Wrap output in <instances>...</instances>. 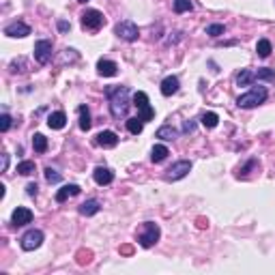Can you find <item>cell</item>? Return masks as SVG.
Returning a JSON list of instances; mask_svg holds the SVG:
<instances>
[{
    "label": "cell",
    "mask_w": 275,
    "mask_h": 275,
    "mask_svg": "<svg viewBox=\"0 0 275 275\" xmlns=\"http://www.w3.org/2000/svg\"><path fill=\"white\" fill-rule=\"evenodd\" d=\"M129 89L127 86H108L105 89V97H108L110 103V114L114 116L116 121L127 119V112H129Z\"/></svg>",
    "instance_id": "1"
},
{
    "label": "cell",
    "mask_w": 275,
    "mask_h": 275,
    "mask_svg": "<svg viewBox=\"0 0 275 275\" xmlns=\"http://www.w3.org/2000/svg\"><path fill=\"white\" fill-rule=\"evenodd\" d=\"M269 97V92L265 86H256V89H251L249 92H245V95H241L237 99V105L243 110H251V108H258L260 103H265Z\"/></svg>",
    "instance_id": "2"
},
{
    "label": "cell",
    "mask_w": 275,
    "mask_h": 275,
    "mask_svg": "<svg viewBox=\"0 0 275 275\" xmlns=\"http://www.w3.org/2000/svg\"><path fill=\"white\" fill-rule=\"evenodd\" d=\"M159 237H161L159 226H157L155 221H144L142 232L138 235V243L142 245L144 249H149V247H153V245H155L157 241H159Z\"/></svg>",
    "instance_id": "3"
},
{
    "label": "cell",
    "mask_w": 275,
    "mask_h": 275,
    "mask_svg": "<svg viewBox=\"0 0 275 275\" xmlns=\"http://www.w3.org/2000/svg\"><path fill=\"white\" fill-rule=\"evenodd\" d=\"M80 22H82V28H84V31L95 32L105 24V17L101 11H97V9H86L84 13L80 15Z\"/></svg>",
    "instance_id": "4"
},
{
    "label": "cell",
    "mask_w": 275,
    "mask_h": 275,
    "mask_svg": "<svg viewBox=\"0 0 275 275\" xmlns=\"http://www.w3.org/2000/svg\"><path fill=\"white\" fill-rule=\"evenodd\" d=\"M133 105L138 108L140 119H142L144 122H149V121H153V119H155V110L151 108V103H149V95H146L144 91H138L136 95H133Z\"/></svg>",
    "instance_id": "5"
},
{
    "label": "cell",
    "mask_w": 275,
    "mask_h": 275,
    "mask_svg": "<svg viewBox=\"0 0 275 275\" xmlns=\"http://www.w3.org/2000/svg\"><path fill=\"white\" fill-rule=\"evenodd\" d=\"M114 32H116V37L122 39V41H127V43H133V41H138V37H140L138 26L133 24V22H129V20L119 22V24L114 26Z\"/></svg>",
    "instance_id": "6"
},
{
    "label": "cell",
    "mask_w": 275,
    "mask_h": 275,
    "mask_svg": "<svg viewBox=\"0 0 275 275\" xmlns=\"http://www.w3.org/2000/svg\"><path fill=\"white\" fill-rule=\"evenodd\" d=\"M189 172H191V161L189 159H181V161L172 163V166L168 168L166 174H163V179L166 181H181V179H185Z\"/></svg>",
    "instance_id": "7"
},
{
    "label": "cell",
    "mask_w": 275,
    "mask_h": 275,
    "mask_svg": "<svg viewBox=\"0 0 275 275\" xmlns=\"http://www.w3.org/2000/svg\"><path fill=\"white\" fill-rule=\"evenodd\" d=\"M52 50H54L52 41H48V39L37 41V43H34V61H37L39 65H48L52 61Z\"/></svg>",
    "instance_id": "8"
},
{
    "label": "cell",
    "mask_w": 275,
    "mask_h": 275,
    "mask_svg": "<svg viewBox=\"0 0 275 275\" xmlns=\"http://www.w3.org/2000/svg\"><path fill=\"white\" fill-rule=\"evenodd\" d=\"M43 232L41 230H28L24 237L20 239V245H22V249L24 251H32V249H37L41 247V243H43Z\"/></svg>",
    "instance_id": "9"
},
{
    "label": "cell",
    "mask_w": 275,
    "mask_h": 275,
    "mask_svg": "<svg viewBox=\"0 0 275 275\" xmlns=\"http://www.w3.org/2000/svg\"><path fill=\"white\" fill-rule=\"evenodd\" d=\"M4 34L11 39H24L31 34V26L24 24V22H13V24L4 26Z\"/></svg>",
    "instance_id": "10"
},
{
    "label": "cell",
    "mask_w": 275,
    "mask_h": 275,
    "mask_svg": "<svg viewBox=\"0 0 275 275\" xmlns=\"http://www.w3.org/2000/svg\"><path fill=\"white\" fill-rule=\"evenodd\" d=\"M181 89V82L177 75H168V78H163L161 80V84H159V91H161V95L163 97H172V95H177Z\"/></svg>",
    "instance_id": "11"
},
{
    "label": "cell",
    "mask_w": 275,
    "mask_h": 275,
    "mask_svg": "<svg viewBox=\"0 0 275 275\" xmlns=\"http://www.w3.org/2000/svg\"><path fill=\"white\" fill-rule=\"evenodd\" d=\"M31 221H32V211L26 209V207H17L13 211V215H11V224L17 226V228L31 224Z\"/></svg>",
    "instance_id": "12"
},
{
    "label": "cell",
    "mask_w": 275,
    "mask_h": 275,
    "mask_svg": "<svg viewBox=\"0 0 275 275\" xmlns=\"http://www.w3.org/2000/svg\"><path fill=\"white\" fill-rule=\"evenodd\" d=\"M95 144L101 146V149H114L119 144V136L114 131H99L95 136Z\"/></svg>",
    "instance_id": "13"
},
{
    "label": "cell",
    "mask_w": 275,
    "mask_h": 275,
    "mask_svg": "<svg viewBox=\"0 0 275 275\" xmlns=\"http://www.w3.org/2000/svg\"><path fill=\"white\" fill-rule=\"evenodd\" d=\"M97 73L101 75V78H114V75L119 73V65H116L114 61H105V58H101V61L97 62Z\"/></svg>",
    "instance_id": "14"
},
{
    "label": "cell",
    "mask_w": 275,
    "mask_h": 275,
    "mask_svg": "<svg viewBox=\"0 0 275 275\" xmlns=\"http://www.w3.org/2000/svg\"><path fill=\"white\" fill-rule=\"evenodd\" d=\"M92 179H95L97 185H110L114 181V172L105 166H97L95 172H92Z\"/></svg>",
    "instance_id": "15"
},
{
    "label": "cell",
    "mask_w": 275,
    "mask_h": 275,
    "mask_svg": "<svg viewBox=\"0 0 275 275\" xmlns=\"http://www.w3.org/2000/svg\"><path fill=\"white\" fill-rule=\"evenodd\" d=\"M80 191H82V189H80V185H73V183H71V185H65V187H61V189L56 191V202H61V204H62V202H67L69 198L78 196Z\"/></svg>",
    "instance_id": "16"
},
{
    "label": "cell",
    "mask_w": 275,
    "mask_h": 275,
    "mask_svg": "<svg viewBox=\"0 0 275 275\" xmlns=\"http://www.w3.org/2000/svg\"><path fill=\"white\" fill-rule=\"evenodd\" d=\"M65 125H67V114L65 112H52L48 116V127L50 129H65Z\"/></svg>",
    "instance_id": "17"
},
{
    "label": "cell",
    "mask_w": 275,
    "mask_h": 275,
    "mask_svg": "<svg viewBox=\"0 0 275 275\" xmlns=\"http://www.w3.org/2000/svg\"><path fill=\"white\" fill-rule=\"evenodd\" d=\"M99 209H101V204H99V200H86V202H82L80 204V215H84V217H91V215H97L99 213Z\"/></svg>",
    "instance_id": "18"
},
{
    "label": "cell",
    "mask_w": 275,
    "mask_h": 275,
    "mask_svg": "<svg viewBox=\"0 0 275 275\" xmlns=\"http://www.w3.org/2000/svg\"><path fill=\"white\" fill-rule=\"evenodd\" d=\"M78 114H80V129L82 131H89L92 127V121H91V110L86 105H80L78 108Z\"/></svg>",
    "instance_id": "19"
},
{
    "label": "cell",
    "mask_w": 275,
    "mask_h": 275,
    "mask_svg": "<svg viewBox=\"0 0 275 275\" xmlns=\"http://www.w3.org/2000/svg\"><path fill=\"white\" fill-rule=\"evenodd\" d=\"M168 155H170L168 146H163V144H155V146H153V151H151V161H153V163H161Z\"/></svg>",
    "instance_id": "20"
},
{
    "label": "cell",
    "mask_w": 275,
    "mask_h": 275,
    "mask_svg": "<svg viewBox=\"0 0 275 275\" xmlns=\"http://www.w3.org/2000/svg\"><path fill=\"white\" fill-rule=\"evenodd\" d=\"M235 82H237V86H249L251 82H256V75L251 69H241V71L237 73Z\"/></svg>",
    "instance_id": "21"
},
{
    "label": "cell",
    "mask_w": 275,
    "mask_h": 275,
    "mask_svg": "<svg viewBox=\"0 0 275 275\" xmlns=\"http://www.w3.org/2000/svg\"><path fill=\"white\" fill-rule=\"evenodd\" d=\"M155 136L161 138V140H177L179 138V131L174 129V127H170V125H163V127H159V129H157Z\"/></svg>",
    "instance_id": "22"
},
{
    "label": "cell",
    "mask_w": 275,
    "mask_h": 275,
    "mask_svg": "<svg viewBox=\"0 0 275 275\" xmlns=\"http://www.w3.org/2000/svg\"><path fill=\"white\" fill-rule=\"evenodd\" d=\"M32 149L37 151V153H45V151H48V138H45L43 133H34L32 136Z\"/></svg>",
    "instance_id": "23"
},
{
    "label": "cell",
    "mask_w": 275,
    "mask_h": 275,
    "mask_svg": "<svg viewBox=\"0 0 275 275\" xmlns=\"http://www.w3.org/2000/svg\"><path fill=\"white\" fill-rule=\"evenodd\" d=\"M200 122L207 127V129H215V127H217V122H219V116L215 112H204L200 116Z\"/></svg>",
    "instance_id": "24"
},
{
    "label": "cell",
    "mask_w": 275,
    "mask_h": 275,
    "mask_svg": "<svg viewBox=\"0 0 275 275\" xmlns=\"http://www.w3.org/2000/svg\"><path fill=\"white\" fill-rule=\"evenodd\" d=\"M125 122H127V131L133 133V136L142 133V129H144V121L140 119V116H138V119H127Z\"/></svg>",
    "instance_id": "25"
},
{
    "label": "cell",
    "mask_w": 275,
    "mask_h": 275,
    "mask_svg": "<svg viewBox=\"0 0 275 275\" xmlns=\"http://www.w3.org/2000/svg\"><path fill=\"white\" fill-rule=\"evenodd\" d=\"M37 170V166H34V161H20L17 163V174H22V177H31Z\"/></svg>",
    "instance_id": "26"
},
{
    "label": "cell",
    "mask_w": 275,
    "mask_h": 275,
    "mask_svg": "<svg viewBox=\"0 0 275 275\" xmlns=\"http://www.w3.org/2000/svg\"><path fill=\"white\" fill-rule=\"evenodd\" d=\"M256 52H258L260 58H269V54H271V41H269V39H260L258 43H256Z\"/></svg>",
    "instance_id": "27"
},
{
    "label": "cell",
    "mask_w": 275,
    "mask_h": 275,
    "mask_svg": "<svg viewBox=\"0 0 275 275\" xmlns=\"http://www.w3.org/2000/svg\"><path fill=\"white\" fill-rule=\"evenodd\" d=\"M256 80H265V82H275V69H269V67H262L258 71H254Z\"/></svg>",
    "instance_id": "28"
},
{
    "label": "cell",
    "mask_w": 275,
    "mask_h": 275,
    "mask_svg": "<svg viewBox=\"0 0 275 275\" xmlns=\"http://www.w3.org/2000/svg\"><path fill=\"white\" fill-rule=\"evenodd\" d=\"M194 9L191 0H174V13H187Z\"/></svg>",
    "instance_id": "29"
},
{
    "label": "cell",
    "mask_w": 275,
    "mask_h": 275,
    "mask_svg": "<svg viewBox=\"0 0 275 275\" xmlns=\"http://www.w3.org/2000/svg\"><path fill=\"white\" fill-rule=\"evenodd\" d=\"M11 71H13V73H26L28 71V65H26V61H24V58H15V61L13 62H11Z\"/></svg>",
    "instance_id": "30"
},
{
    "label": "cell",
    "mask_w": 275,
    "mask_h": 275,
    "mask_svg": "<svg viewBox=\"0 0 275 275\" xmlns=\"http://www.w3.org/2000/svg\"><path fill=\"white\" fill-rule=\"evenodd\" d=\"M224 32H226L224 24H211V26H207V34H209V37H219V34H224Z\"/></svg>",
    "instance_id": "31"
},
{
    "label": "cell",
    "mask_w": 275,
    "mask_h": 275,
    "mask_svg": "<svg viewBox=\"0 0 275 275\" xmlns=\"http://www.w3.org/2000/svg\"><path fill=\"white\" fill-rule=\"evenodd\" d=\"M61 172H56L54 168H45V181L48 183H61Z\"/></svg>",
    "instance_id": "32"
},
{
    "label": "cell",
    "mask_w": 275,
    "mask_h": 275,
    "mask_svg": "<svg viewBox=\"0 0 275 275\" xmlns=\"http://www.w3.org/2000/svg\"><path fill=\"white\" fill-rule=\"evenodd\" d=\"M256 166H258V161H256V159H249L243 168H239V174H237V177H239V179H241V177L245 179V177H247V172L251 170V168H256Z\"/></svg>",
    "instance_id": "33"
},
{
    "label": "cell",
    "mask_w": 275,
    "mask_h": 275,
    "mask_svg": "<svg viewBox=\"0 0 275 275\" xmlns=\"http://www.w3.org/2000/svg\"><path fill=\"white\" fill-rule=\"evenodd\" d=\"M11 129V116L7 114V112H4L2 116H0V131H9Z\"/></svg>",
    "instance_id": "34"
},
{
    "label": "cell",
    "mask_w": 275,
    "mask_h": 275,
    "mask_svg": "<svg viewBox=\"0 0 275 275\" xmlns=\"http://www.w3.org/2000/svg\"><path fill=\"white\" fill-rule=\"evenodd\" d=\"M91 251H80V254H78V262H80V265H84V262H91Z\"/></svg>",
    "instance_id": "35"
},
{
    "label": "cell",
    "mask_w": 275,
    "mask_h": 275,
    "mask_svg": "<svg viewBox=\"0 0 275 275\" xmlns=\"http://www.w3.org/2000/svg\"><path fill=\"white\" fill-rule=\"evenodd\" d=\"M37 191H39L37 183H28V185H26V194H28V196H32V198H34V196H37Z\"/></svg>",
    "instance_id": "36"
},
{
    "label": "cell",
    "mask_w": 275,
    "mask_h": 275,
    "mask_svg": "<svg viewBox=\"0 0 275 275\" xmlns=\"http://www.w3.org/2000/svg\"><path fill=\"white\" fill-rule=\"evenodd\" d=\"M194 129H196V122L194 121H187L185 125H183V133H191Z\"/></svg>",
    "instance_id": "37"
},
{
    "label": "cell",
    "mask_w": 275,
    "mask_h": 275,
    "mask_svg": "<svg viewBox=\"0 0 275 275\" xmlns=\"http://www.w3.org/2000/svg\"><path fill=\"white\" fill-rule=\"evenodd\" d=\"M69 28H71V24H69V22H65V20L58 22V31H61V32H67Z\"/></svg>",
    "instance_id": "38"
},
{
    "label": "cell",
    "mask_w": 275,
    "mask_h": 275,
    "mask_svg": "<svg viewBox=\"0 0 275 275\" xmlns=\"http://www.w3.org/2000/svg\"><path fill=\"white\" fill-rule=\"evenodd\" d=\"M7 168H9V155H7V153H2V166H0V170L7 172Z\"/></svg>",
    "instance_id": "39"
},
{
    "label": "cell",
    "mask_w": 275,
    "mask_h": 275,
    "mask_svg": "<svg viewBox=\"0 0 275 275\" xmlns=\"http://www.w3.org/2000/svg\"><path fill=\"white\" fill-rule=\"evenodd\" d=\"M78 2H82V4H86V2H89V0H78Z\"/></svg>",
    "instance_id": "40"
}]
</instances>
